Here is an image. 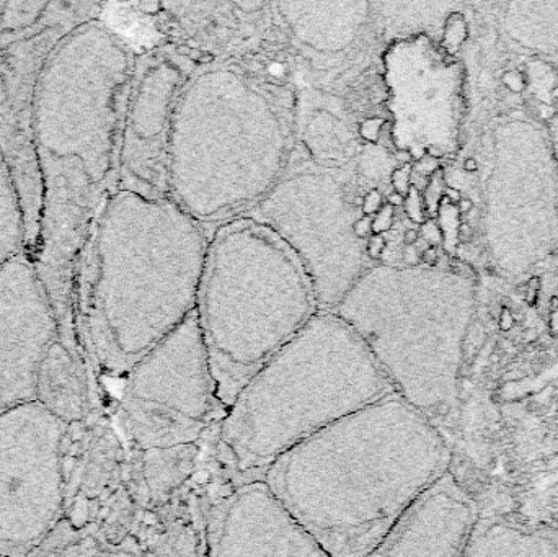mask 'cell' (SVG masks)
Segmentation results:
<instances>
[{
	"instance_id": "d590c367",
	"label": "cell",
	"mask_w": 558,
	"mask_h": 557,
	"mask_svg": "<svg viewBox=\"0 0 558 557\" xmlns=\"http://www.w3.org/2000/svg\"><path fill=\"white\" fill-rule=\"evenodd\" d=\"M422 234L423 238H425V241L428 242V244H432V247L433 245L441 242V232H439L438 226L433 221L423 222Z\"/></svg>"
},
{
	"instance_id": "e0dca14e",
	"label": "cell",
	"mask_w": 558,
	"mask_h": 557,
	"mask_svg": "<svg viewBox=\"0 0 558 557\" xmlns=\"http://www.w3.org/2000/svg\"><path fill=\"white\" fill-rule=\"evenodd\" d=\"M61 324L28 255L0 267V412L36 399L39 366Z\"/></svg>"
},
{
	"instance_id": "603a6c76",
	"label": "cell",
	"mask_w": 558,
	"mask_h": 557,
	"mask_svg": "<svg viewBox=\"0 0 558 557\" xmlns=\"http://www.w3.org/2000/svg\"><path fill=\"white\" fill-rule=\"evenodd\" d=\"M462 557H558V530L513 517H481Z\"/></svg>"
},
{
	"instance_id": "e575fe53",
	"label": "cell",
	"mask_w": 558,
	"mask_h": 557,
	"mask_svg": "<svg viewBox=\"0 0 558 557\" xmlns=\"http://www.w3.org/2000/svg\"><path fill=\"white\" fill-rule=\"evenodd\" d=\"M400 258H402L403 267H418V265H422V252L415 245H405Z\"/></svg>"
},
{
	"instance_id": "4dcf8cb0",
	"label": "cell",
	"mask_w": 558,
	"mask_h": 557,
	"mask_svg": "<svg viewBox=\"0 0 558 557\" xmlns=\"http://www.w3.org/2000/svg\"><path fill=\"white\" fill-rule=\"evenodd\" d=\"M386 121L383 118H367V120L361 121L360 124V136L366 141L367 144H377L383 134V128Z\"/></svg>"
},
{
	"instance_id": "b9f144b4",
	"label": "cell",
	"mask_w": 558,
	"mask_h": 557,
	"mask_svg": "<svg viewBox=\"0 0 558 557\" xmlns=\"http://www.w3.org/2000/svg\"><path fill=\"white\" fill-rule=\"evenodd\" d=\"M0 557H2V556H0Z\"/></svg>"
},
{
	"instance_id": "cb8c5ba5",
	"label": "cell",
	"mask_w": 558,
	"mask_h": 557,
	"mask_svg": "<svg viewBox=\"0 0 558 557\" xmlns=\"http://www.w3.org/2000/svg\"><path fill=\"white\" fill-rule=\"evenodd\" d=\"M497 9L508 45L558 72V2H507Z\"/></svg>"
},
{
	"instance_id": "484cf974",
	"label": "cell",
	"mask_w": 558,
	"mask_h": 557,
	"mask_svg": "<svg viewBox=\"0 0 558 557\" xmlns=\"http://www.w3.org/2000/svg\"><path fill=\"white\" fill-rule=\"evenodd\" d=\"M29 557H141L134 543L111 545L100 536L74 529L65 520L52 530L51 535Z\"/></svg>"
},
{
	"instance_id": "1f68e13d",
	"label": "cell",
	"mask_w": 558,
	"mask_h": 557,
	"mask_svg": "<svg viewBox=\"0 0 558 557\" xmlns=\"http://www.w3.org/2000/svg\"><path fill=\"white\" fill-rule=\"evenodd\" d=\"M387 249L386 235L373 234L366 241V257L371 264H379Z\"/></svg>"
},
{
	"instance_id": "d6986e66",
	"label": "cell",
	"mask_w": 558,
	"mask_h": 557,
	"mask_svg": "<svg viewBox=\"0 0 558 557\" xmlns=\"http://www.w3.org/2000/svg\"><path fill=\"white\" fill-rule=\"evenodd\" d=\"M36 402L68 425H77L101 411L97 383L84 353L61 339L52 343L39 366Z\"/></svg>"
},
{
	"instance_id": "60d3db41",
	"label": "cell",
	"mask_w": 558,
	"mask_h": 557,
	"mask_svg": "<svg viewBox=\"0 0 558 557\" xmlns=\"http://www.w3.org/2000/svg\"><path fill=\"white\" fill-rule=\"evenodd\" d=\"M459 208H461L462 213H468L469 209L472 208V203L469 202V199H462L461 206H459Z\"/></svg>"
},
{
	"instance_id": "52a82bcc",
	"label": "cell",
	"mask_w": 558,
	"mask_h": 557,
	"mask_svg": "<svg viewBox=\"0 0 558 557\" xmlns=\"http://www.w3.org/2000/svg\"><path fill=\"white\" fill-rule=\"evenodd\" d=\"M315 313L304 268L270 228L252 216L216 228L196 314L222 415Z\"/></svg>"
},
{
	"instance_id": "7c38bea8",
	"label": "cell",
	"mask_w": 558,
	"mask_h": 557,
	"mask_svg": "<svg viewBox=\"0 0 558 557\" xmlns=\"http://www.w3.org/2000/svg\"><path fill=\"white\" fill-rule=\"evenodd\" d=\"M68 434L36 401L0 412V556H32L61 522Z\"/></svg>"
},
{
	"instance_id": "8fae6325",
	"label": "cell",
	"mask_w": 558,
	"mask_h": 557,
	"mask_svg": "<svg viewBox=\"0 0 558 557\" xmlns=\"http://www.w3.org/2000/svg\"><path fill=\"white\" fill-rule=\"evenodd\" d=\"M104 5L81 2L0 3V154L22 196L28 257L38 241L41 183L33 143L39 75L56 46L75 26L100 19Z\"/></svg>"
},
{
	"instance_id": "ac0fdd59",
	"label": "cell",
	"mask_w": 558,
	"mask_h": 557,
	"mask_svg": "<svg viewBox=\"0 0 558 557\" xmlns=\"http://www.w3.org/2000/svg\"><path fill=\"white\" fill-rule=\"evenodd\" d=\"M452 471L420 494L366 557H462L481 519Z\"/></svg>"
},
{
	"instance_id": "8992f818",
	"label": "cell",
	"mask_w": 558,
	"mask_h": 557,
	"mask_svg": "<svg viewBox=\"0 0 558 557\" xmlns=\"http://www.w3.org/2000/svg\"><path fill=\"white\" fill-rule=\"evenodd\" d=\"M475 300L474 277L454 265L379 262L328 313L356 332L393 391L452 445Z\"/></svg>"
},
{
	"instance_id": "9c48e42d",
	"label": "cell",
	"mask_w": 558,
	"mask_h": 557,
	"mask_svg": "<svg viewBox=\"0 0 558 557\" xmlns=\"http://www.w3.org/2000/svg\"><path fill=\"white\" fill-rule=\"evenodd\" d=\"M485 238L492 264L523 278L558 251V170L543 123L513 114L492 131Z\"/></svg>"
},
{
	"instance_id": "ffe728a7",
	"label": "cell",
	"mask_w": 558,
	"mask_h": 557,
	"mask_svg": "<svg viewBox=\"0 0 558 557\" xmlns=\"http://www.w3.org/2000/svg\"><path fill=\"white\" fill-rule=\"evenodd\" d=\"M203 440L167 448L128 447V474L141 513L154 512L192 486L203 464Z\"/></svg>"
},
{
	"instance_id": "4fadbf2b",
	"label": "cell",
	"mask_w": 558,
	"mask_h": 557,
	"mask_svg": "<svg viewBox=\"0 0 558 557\" xmlns=\"http://www.w3.org/2000/svg\"><path fill=\"white\" fill-rule=\"evenodd\" d=\"M390 140L410 159L458 150L464 118V69L425 32L393 39L383 56Z\"/></svg>"
},
{
	"instance_id": "4316f807",
	"label": "cell",
	"mask_w": 558,
	"mask_h": 557,
	"mask_svg": "<svg viewBox=\"0 0 558 557\" xmlns=\"http://www.w3.org/2000/svg\"><path fill=\"white\" fill-rule=\"evenodd\" d=\"M412 164H399L396 169L390 173V185H392V192L399 193V195H409L410 189H412Z\"/></svg>"
},
{
	"instance_id": "7402d4cb",
	"label": "cell",
	"mask_w": 558,
	"mask_h": 557,
	"mask_svg": "<svg viewBox=\"0 0 558 557\" xmlns=\"http://www.w3.org/2000/svg\"><path fill=\"white\" fill-rule=\"evenodd\" d=\"M279 15L302 45L315 51L347 49L369 19V3H278Z\"/></svg>"
},
{
	"instance_id": "d6a6232c",
	"label": "cell",
	"mask_w": 558,
	"mask_h": 557,
	"mask_svg": "<svg viewBox=\"0 0 558 557\" xmlns=\"http://www.w3.org/2000/svg\"><path fill=\"white\" fill-rule=\"evenodd\" d=\"M547 137H549L550 150H553L554 160L558 170V100L556 110H554L553 117H550L549 124L546 126Z\"/></svg>"
},
{
	"instance_id": "5bb4252c",
	"label": "cell",
	"mask_w": 558,
	"mask_h": 557,
	"mask_svg": "<svg viewBox=\"0 0 558 557\" xmlns=\"http://www.w3.org/2000/svg\"><path fill=\"white\" fill-rule=\"evenodd\" d=\"M62 520L111 545L130 542L141 513L130 487L128 445L105 411L69 425Z\"/></svg>"
},
{
	"instance_id": "277c9868",
	"label": "cell",
	"mask_w": 558,
	"mask_h": 557,
	"mask_svg": "<svg viewBox=\"0 0 558 557\" xmlns=\"http://www.w3.org/2000/svg\"><path fill=\"white\" fill-rule=\"evenodd\" d=\"M393 392L356 332L318 311L203 438L206 457L229 483L264 481L282 455Z\"/></svg>"
},
{
	"instance_id": "ba28073f",
	"label": "cell",
	"mask_w": 558,
	"mask_h": 557,
	"mask_svg": "<svg viewBox=\"0 0 558 557\" xmlns=\"http://www.w3.org/2000/svg\"><path fill=\"white\" fill-rule=\"evenodd\" d=\"M361 213L354 177L343 167L294 157L252 218L288 245L314 290L318 311H331L369 267L366 242L354 235Z\"/></svg>"
},
{
	"instance_id": "5b68a950",
	"label": "cell",
	"mask_w": 558,
	"mask_h": 557,
	"mask_svg": "<svg viewBox=\"0 0 558 557\" xmlns=\"http://www.w3.org/2000/svg\"><path fill=\"white\" fill-rule=\"evenodd\" d=\"M294 154V113L279 85L234 64L190 75L170 123L167 193L199 225L251 215Z\"/></svg>"
},
{
	"instance_id": "ab89813d",
	"label": "cell",
	"mask_w": 558,
	"mask_h": 557,
	"mask_svg": "<svg viewBox=\"0 0 558 557\" xmlns=\"http://www.w3.org/2000/svg\"><path fill=\"white\" fill-rule=\"evenodd\" d=\"M193 48L189 45H179L175 48V52L179 56H186L189 58L190 55H192Z\"/></svg>"
},
{
	"instance_id": "7a4b0ae2",
	"label": "cell",
	"mask_w": 558,
	"mask_h": 557,
	"mask_svg": "<svg viewBox=\"0 0 558 557\" xmlns=\"http://www.w3.org/2000/svg\"><path fill=\"white\" fill-rule=\"evenodd\" d=\"M209 235L173 199L117 190L82 257L77 324L107 412L128 373L196 311Z\"/></svg>"
},
{
	"instance_id": "d4e9b609",
	"label": "cell",
	"mask_w": 558,
	"mask_h": 557,
	"mask_svg": "<svg viewBox=\"0 0 558 557\" xmlns=\"http://www.w3.org/2000/svg\"><path fill=\"white\" fill-rule=\"evenodd\" d=\"M28 255V232L22 196L9 164L0 154V267Z\"/></svg>"
},
{
	"instance_id": "9a60e30c",
	"label": "cell",
	"mask_w": 558,
	"mask_h": 557,
	"mask_svg": "<svg viewBox=\"0 0 558 557\" xmlns=\"http://www.w3.org/2000/svg\"><path fill=\"white\" fill-rule=\"evenodd\" d=\"M198 486L208 557H331L265 481L229 483L205 451Z\"/></svg>"
},
{
	"instance_id": "3957f363",
	"label": "cell",
	"mask_w": 558,
	"mask_h": 557,
	"mask_svg": "<svg viewBox=\"0 0 558 557\" xmlns=\"http://www.w3.org/2000/svg\"><path fill=\"white\" fill-rule=\"evenodd\" d=\"M452 463L449 438L393 392L282 455L264 481L328 555L366 557Z\"/></svg>"
},
{
	"instance_id": "f546056e",
	"label": "cell",
	"mask_w": 558,
	"mask_h": 557,
	"mask_svg": "<svg viewBox=\"0 0 558 557\" xmlns=\"http://www.w3.org/2000/svg\"><path fill=\"white\" fill-rule=\"evenodd\" d=\"M393 219H396V208L386 203L379 213L373 216V234H387L392 229Z\"/></svg>"
},
{
	"instance_id": "30bf717a",
	"label": "cell",
	"mask_w": 558,
	"mask_h": 557,
	"mask_svg": "<svg viewBox=\"0 0 558 557\" xmlns=\"http://www.w3.org/2000/svg\"><path fill=\"white\" fill-rule=\"evenodd\" d=\"M107 414L130 448L198 444L221 421L196 311L128 373Z\"/></svg>"
},
{
	"instance_id": "44dd1931",
	"label": "cell",
	"mask_w": 558,
	"mask_h": 557,
	"mask_svg": "<svg viewBox=\"0 0 558 557\" xmlns=\"http://www.w3.org/2000/svg\"><path fill=\"white\" fill-rule=\"evenodd\" d=\"M131 542L141 557H208L198 476L175 500L143 513Z\"/></svg>"
},
{
	"instance_id": "83f0119b",
	"label": "cell",
	"mask_w": 558,
	"mask_h": 557,
	"mask_svg": "<svg viewBox=\"0 0 558 557\" xmlns=\"http://www.w3.org/2000/svg\"><path fill=\"white\" fill-rule=\"evenodd\" d=\"M386 205L384 203V193L380 192V189L374 186V189L366 190L364 192L363 198H361V213L364 216H376L379 213V209Z\"/></svg>"
},
{
	"instance_id": "f35d334b",
	"label": "cell",
	"mask_w": 558,
	"mask_h": 557,
	"mask_svg": "<svg viewBox=\"0 0 558 557\" xmlns=\"http://www.w3.org/2000/svg\"><path fill=\"white\" fill-rule=\"evenodd\" d=\"M239 9L245 10V12H251V10H260L264 9V2H239L234 3Z\"/></svg>"
},
{
	"instance_id": "6da1fadb",
	"label": "cell",
	"mask_w": 558,
	"mask_h": 557,
	"mask_svg": "<svg viewBox=\"0 0 558 557\" xmlns=\"http://www.w3.org/2000/svg\"><path fill=\"white\" fill-rule=\"evenodd\" d=\"M137 56L100 19L61 39L39 75L33 143L41 218L32 261L61 324L77 343L82 257L105 199L118 190L121 134Z\"/></svg>"
},
{
	"instance_id": "2e32d148",
	"label": "cell",
	"mask_w": 558,
	"mask_h": 557,
	"mask_svg": "<svg viewBox=\"0 0 558 557\" xmlns=\"http://www.w3.org/2000/svg\"><path fill=\"white\" fill-rule=\"evenodd\" d=\"M189 74L173 56H137L121 134L118 190L169 198L167 150L173 108Z\"/></svg>"
},
{
	"instance_id": "f1b7e54d",
	"label": "cell",
	"mask_w": 558,
	"mask_h": 557,
	"mask_svg": "<svg viewBox=\"0 0 558 557\" xmlns=\"http://www.w3.org/2000/svg\"><path fill=\"white\" fill-rule=\"evenodd\" d=\"M403 208H405L407 216H409L413 222H416V225H423V222H425V218H423L422 195H420V192L415 186H412L409 195L405 196Z\"/></svg>"
},
{
	"instance_id": "8d00e7d4",
	"label": "cell",
	"mask_w": 558,
	"mask_h": 557,
	"mask_svg": "<svg viewBox=\"0 0 558 557\" xmlns=\"http://www.w3.org/2000/svg\"><path fill=\"white\" fill-rule=\"evenodd\" d=\"M420 238H422V235H420L418 229H416V228L407 229V231L403 232V244L415 245L416 242L420 241Z\"/></svg>"
},
{
	"instance_id": "74e56055",
	"label": "cell",
	"mask_w": 558,
	"mask_h": 557,
	"mask_svg": "<svg viewBox=\"0 0 558 557\" xmlns=\"http://www.w3.org/2000/svg\"><path fill=\"white\" fill-rule=\"evenodd\" d=\"M403 202H405V196L399 195V193L390 192L389 195H387V203H389L390 206H393V208H397V206H403Z\"/></svg>"
},
{
	"instance_id": "836d02e7",
	"label": "cell",
	"mask_w": 558,
	"mask_h": 557,
	"mask_svg": "<svg viewBox=\"0 0 558 557\" xmlns=\"http://www.w3.org/2000/svg\"><path fill=\"white\" fill-rule=\"evenodd\" d=\"M353 231L360 241L366 242L373 235V218L361 215L357 221L354 222Z\"/></svg>"
}]
</instances>
